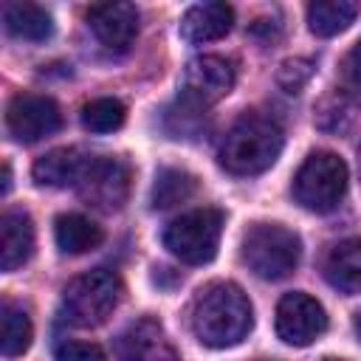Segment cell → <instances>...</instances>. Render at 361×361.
I'll use <instances>...</instances> for the list:
<instances>
[{
    "instance_id": "obj_1",
    "label": "cell",
    "mask_w": 361,
    "mask_h": 361,
    "mask_svg": "<svg viewBox=\"0 0 361 361\" xmlns=\"http://www.w3.org/2000/svg\"><path fill=\"white\" fill-rule=\"evenodd\" d=\"M254 327V310L234 282H212L192 302V333L200 344L223 350L240 344Z\"/></svg>"
},
{
    "instance_id": "obj_2",
    "label": "cell",
    "mask_w": 361,
    "mask_h": 361,
    "mask_svg": "<svg viewBox=\"0 0 361 361\" xmlns=\"http://www.w3.org/2000/svg\"><path fill=\"white\" fill-rule=\"evenodd\" d=\"M282 144V127L271 116L243 113L220 144V164L231 175H259L276 164Z\"/></svg>"
},
{
    "instance_id": "obj_3",
    "label": "cell",
    "mask_w": 361,
    "mask_h": 361,
    "mask_svg": "<svg viewBox=\"0 0 361 361\" xmlns=\"http://www.w3.org/2000/svg\"><path fill=\"white\" fill-rule=\"evenodd\" d=\"M240 254L254 276L276 282V279H285L288 274H293V268L299 265L302 243H299L296 231H290L288 226L254 223L243 234Z\"/></svg>"
},
{
    "instance_id": "obj_4",
    "label": "cell",
    "mask_w": 361,
    "mask_h": 361,
    "mask_svg": "<svg viewBox=\"0 0 361 361\" xmlns=\"http://www.w3.org/2000/svg\"><path fill=\"white\" fill-rule=\"evenodd\" d=\"M124 285L116 271L93 268L76 279H71L62 290L65 319L76 327H99L118 307Z\"/></svg>"
},
{
    "instance_id": "obj_5",
    "label": "cell",
    "mask_w": 361,
    "mask_h": 361,
    "mask_svg": "<svg viewBox=\"0 0 361 361\" xmlns=\"http://www.w3.org/2000/svg\"><path fill=\"white\" fill-rule=\"evenodd\" d=\"M347 180L350 172L341 155L330 149L310 152L293 175V200L307 212L327 214L344 200Z\"/></svg>"
},
{
    "instance_id": "obj_6",
    "label": "cell",
    "mask_w": 361,
    "mask_h": 361,
    "mask_svg": "<svg viewBox=\"0 0 361 361\" xmlns=\"http://www.w3.org/2000/svg\"><path fill=\"white\" fill-rule=\"evenodd\" d=\"M223 234V212L203 206L175 217L164 231V245L186 265H206L214 259Z\"/></svg>"
},
{
    "instance_id": "obj_7",
    "label": "cell",
    "mask_w": 361,
    "mask_h": 361,
    "mask_svg": "<svg viewBox=\"0 0 361 361\" xmlns=\"http://www.w3.org/2000/svg\"><path fill=\"white\" fill-rule=\"evenodd\" d=\"M76 189L87 206H96L104 212L121 209L130 192V169L118 158L90 155Z\"/></svg>"
},
{
    "instance_id": "obj_8",
    "label": "cell",
    "mask_w": 361,
    "mask_h": 361,
    "mask_svg": "<svg viewBox=\"0 0 361 361\" xmlns=\"http://www.w3.org/2000/svg\"><path fill=\"white\" fill-rule=\"evenodd\" d=\"M6 127L14 141L34 144L39 138L54 135L62 127V113L51 96L17 93L6 107Z\"/></svg>"
},
{
    "instance_id": "obj_9",
    "label": "cell",
    "mask_w": 361,
    "mask_h": 361,
    "mask_svg": "<svg viewBox=\"0 0 361 361\" xmlns=\"http://www.w3.org/2000/svg\"><path fill=\"white\" fill-rule=\"evenodd\" d=\"M327 330V313L324 307L302 293H285L276 305V336L290 347H307Z\"/></svg>"
},
{
    "instance_id": "obj_10",
    "label": "cell",
    "mask_w": 361,
    "mask_h": 361,
    "mask_svg": "<svg viewBox=\"0 0 361 361\" xmlns=\"http://www.w3.org/2000/svg\"><path fill=\"white\" fill-rule=\"evenodd\" d=\"M234 82H237V68L231 59L217 56V54H203L186 65L183 93L195 96L203 104H212L223 99L234 87Z\"/></svg>"
},
{
    "instance_id": "obj_11",
    "label": "cell",
    "mask_w": 361,
    "mask_h": 361,
    "mask_svg": "<svg viewBox=\"0 0 361 361\" xmlns=\"http://www.w3.org/2000/svg\"><path fill=\"white\" fill-rule=\"evenodd\" d=\"M87 25L107 51H127L138 34V8L133 3H99L87 8Z\"/></svg>"
},
{
    "instance_id": "obj_12",
    "label": "cell",
    "mask_w": 361,
    "mask_h": 361,
    "mask_svg": "<svg viewBox=\"0 0 361 361\" xmlns=\"http://www.w3.org/2000/svg\"><path fill=\"white\" fill-rule=\"evenodd\" d=\"M116 358L118 361H178L161 324L152 319H138L118 333Z\"/></svg>"
},
{
    "instance_id": "obj_13",
    "label": "cell",
    "mask_w": 361,
    "mask_h": 361,
    "mask_svg": "<svg viewBox=\"0 0 361 361\" xmlns=\"http://www.w3.org/2000/svg\"><path fill=\"white\" fill-rule=\"evenodd\" d=\"M234 25V8L228 3H197L180 20V37L192 45L223 39Z\"/></svg>"
},
{
    "instance_id": "obj_14",
    "label": "cell",
    "mask_w": 361,
    "mask_h": 361,
    "mask_svg": "<svg viewBox=\"0 0 361 361\" xmlns=\"http://www.w3.org/2000/svg\"><path fill=\"white\" fill-rule=\"evenodd\" d=\"M87 158L90 155H85L76 147H56V149H51L34 161L31 175L39 186H56V189L76 186L85 166H87Z\"/></svg>"
},
{
    "instance_id": "obj_15",
    "label": "cell",
    "mask_w": 361,
    "mask_h": 361,
    "mask_svg": "<svg viewBox=\"0 0 361 361\" xmlns=\"http://www.w3.org/2000/svg\"><path fill=\"white\" fill-rule=\"evenodd\" d=\"M34 254V223L25 212H6L0 217V268L17 271Z\"/></svg>"
},
{
    "instance_id": "obj_16",
    "label": "cell",
    "mask_w": 361,
    "mask_h": 361,
    "mask_svg": "<svg viewBox=\"0 0 361 361\" xmlns=\"http://www.w3.org/2000/svg\"><path fill=\"white\" fill-rule=\"evenodd\" d=\"M327 282L341 293H361V237L341 240L324 259Z\"/></svg>"
},
{
    "instance_id": "obj_17",
    "label": "cell",
    "mask_w": 361,
    "mask_h": 361,
    "mask_svg": "<svg viewBox=\"0 0 361 361\" xmlns=\"http://www.w3.org/2000/svg\"><path fill=\"white\" fill-rule=\"evenodd\" d=\"M3 25L11 37L25 42H42L54 34L51 14L37 3H6L3 6Z\"/></svg>"
},
{
    "instance_id": "obj_18",
    "label": "cell",
    "mask_w": 361,
    "mask_h": 361,
    "mask_svg": "<svg viewBox=\"0 0 361 361\" xmlns=\"http://www.w3.org/2000/svg\"><path fill=\"white\" fill-rule=\"evenodd\" d=\"M54 237L62 254H87L102 245L104 231L85 214H59L54 223Z\"/></svg>"
},
{
    "instance_id": "obj_19",
    "label": "cell",
    "mask_w": 361,
    "mask_h": 361,
    "mask_svg": "<svg viewBox=\"0 0 361 361\" xmlns=\"http://www.w3.org/2000/svg\"><path fill=\"white\" fill-rule=\"evenodd\" d=\"M358 3L353 0H316L307 6V28L316 37H336L353 25Z\"/></svg>"
},
{
    "instance_id": "obj_20",
    "label": "cell",
    "mask_w": 361,
    "mask_h": 361,
    "mask_svg": "<svg viewBox=\"0 0 361 361\" xmlns=\"http://www.w3.org/2000/svg\"><path fill=\"white\" fill-rule=\"evenodd\" d=\"M197 189V178L186 169H178V166H164L158 169L155 180H152V189H149V203L152 209H172L183 200H189Z\"/></svg>"
},
{
    "instance_id": "obj_21",
    "label": "cell",
    "mask_w": 361,
    "mask_h": 361,
    "mask_svg": "<svg viewBox=\"0 0 361 361\" xmlns=\"http://www.w3.org/2000/svg\"><path fill=\"white\" fill-rule=\"evenodd\" d=\"M31 338H34V327H31L28 313L20 305H14L11 299H6L0 307V350H3V355L6 358L23 355L31 347Z\"/></svg>"
},
{
    "instance_id": "obj_22",
    "label": "cell",
    "mask_w": 361,
    "mask_h": 361,
    "mask_svg": "<svg viewBox=\"0 0 361 361\" xmlns=\"http://www.w3.org/2000/svg\"><path fill=\"white\" fill-rule=\"evenodd\" d=\"M206 107L189 93H180L172 107L164 113V130L172 138H197L206 130Z\"/></svg>"
},
{
    "instance_id": "obj_23",
    "label": "cell",
    "mask_w": 361,
    "mask_h": 361,
    "mask_svg": "<svg viewBox=\"0 0 361 361\" xmlns=\"http://www.w3.org/2000/svg\"><path fill=\"white\" fill-rule=\"evenodd\" d=\"M124 118H127V110L118 99L104 96V99H93L82 107V127L90 133H99V135L118 130L124 124Z\"/></svg>"
},
{
    "instance_id": "obj_24",
    "label": "cell",
    "mask_w": 361,
    "mask_h": 361,
    "mask_svg": "<svg viewBox=\"0 0 361 361\" xmlns=\"http://www.w3.org/2000/svg\"><path fill=\"white\" fill-rule=\"evenodd\" d=\"M313 71H316V65H313L310 59H305V56L285 59V62L279 65V71H276V85H279L285 93H290V96H293V93H302L305 85L310 82Z\"/></svg>"
},
{
    "instance_id": "obj_25",
    "label": "cell",
    "mask_w": 361,
    "mask_h": 361,
    "mask_svg": "<svg viewBox=\"0 0 361 361\" xmlns=\"http://www.w3.org/2000/svg\"><path fill=\"white\" fill-rule=\"evenodd\" d=\"M56 361H107L99 344L90 341H62L56 347Z\"/></svg>"
},
{
    "instance_id": "obj_26",
    "label": "cell",
    "mask_w": 361,
    "mask_h": 361,
    "mask_svg": "<svg viewBox=\"0 0 361 361\" xmlns=\"http://www.w3.org/2000/svg\"><path fill=\"white\" fill-rule=\"evenodd\" d=\"M344 82H347V87L350 90H355V93H361V39L350 48V54L344 56Z\"/></svg>"
},
{
    "instance_id": "obj_27",
    "label": "cell",
    "mask_w": 361,
    "mask_h": 361,
    "mask_svg": "<svg viewBox=\"0 0 361 361\" xmlns=\"http://www.w3.org/2000/svg\"><path fill=\"white\" fill-rule=\"evenodd\" d=\"M11 189V169H8V164H3V195Z\"/></svg>"
},
{
    "instance_id": "obj_28",
    "label": "cell",
    "mask_w": 361,
    "mask_h": 361,
    "mask_svg": "<svg viewBox=\"0 0 361 361\" xmlns=\"http://www.w3.org/2000/svg\"><path fill=\"white\" fill-rule=\"evenodd\" d=\"M353 324H355V336H358V338H361V310H358V313H355V322H353Z\"/></svg>"
},
{
    "instance_id": "obj_29",
    "label": "cell",
    "mask_w": 361,
    "mask_h": 361,
    "mask_svg": "<svg viewBox=\"0 0 361 361\" xmlns=\"http://www.w3.org/2000/svg\"><path fill=\"white\" fill-rule=\"evenodd\" d=\"M324 361H344V358H324Z\"/></svg>"
},
{
    "instance_id": "obj_30",
    "label": "cell",
    "mask_w": 361,
    "mask_h": 361,
    "mask_svg": "<svg viewBox=\"0 0 361 361\" xmlns=\"http://www.w3.org/2000/svg\"><path fill=\"white\" fill-rule=\"evenodd\" d=\"M358 169H361V149H358Z\"/></svg>"
}]
</instances>
